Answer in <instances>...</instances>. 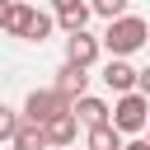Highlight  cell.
<instances>
[{
    "label": "cell",
    "instance_id": "obj_1",
    "mask_svg": "<svg viewBox=\"0 0 150 150\" xmlns=\"http://www.w3.org/2000/svg\"><path fill=\"white\" fill-rule=\"evenodd\" d=\"M145 42H150V23H145V19H136V14H127V19L108 23V33H103V47H108L112 56H131V52H141Z\"/></svg>",
    "mask_w": 150,
    "mask_h": 150
},
{
    "label": "cell",
    "instance_id": "obj_2",
    "mask_svg": "<svg viewBox=\"0 0 150 150\" xmlns=\"http://www.w3.org/2000/svg\"><path fill=\"white\" fill-rule=\"evenodd\" d=\"M66 112H75V103H70L61 89H33V94L23 98V117L38 122V127H47V122H56V117H66Z\"/></svg>",
    "mask_w": 150,
    "mask_h": 150
},
{
    "label": "cell",
    "instance_id": "obj_3",
    "mask_svg": "<svg viewBox=\"0 0 150 150\" xmlns=\"http://www.w3.org/2000/svg\"><path fill=\"white\" fill-rule=\"evenodd\" d=\"M112 127L127 136V131H150V98L145 94H122L112 103Z\"/></svg>",
    "mask_w": 150,
    "mask_h": 150
},
{
    "label": "cell",
    "instance_id": "obj_4",
    "mask_svg": "<svg viewBox=\"0 0 150 150\" xmlns=\"http://www.w3.org/2000/svg\"><path fill=\"white\" fill-rule=\"evenodd\" d=\"M136 80H141V70L127 61V56H112L108 66H103V84L122 98V94H136Z\"/></svg>",
    "mask_w": 150,
    "mask_h": 150
},
{
    "label": "cell",
    "instance_id": "obj_5",
    "mask_svg": "<svg viewBox=\"0 0 150 150\" xmlns=\"http://www.w3.org/2000/svg\"><path fill=\"white\" fill-rule=\"evenodd\" d=\"M98 52H103V38H94V33H70L66 38V61H75L84 70L98 61Z\"/></svg>",
    "mask_w": 150,
    "mask_h": 150
},
{
    "label": "cell",
    "instance_id": "obj_6",
    "mask_svg": "<svg viewBox=\"0 0 150 150\" xmlns=\"http://www.w3.org/2000/svg\"><path fill=\"white\" fill-rule=\"evenodd\" d=\"M33 19H38V9H33V5H23V0H9V5L0 9V28H5V33H14V38H28Z\"/></svg>",
    "mask_w": 150,
    "mask_h": 150
},
{
    "label": "cell",
    "instance_id": "obj_7",
    "mask_svg": "<svg viewBox=\"0 0 150 150\" xmlns=\"http://www.w3.org/2000/svg\"><path fill=\"white\" fill-rule=\"evenodd\" d=\"M52 89H61L70 103H80V98H84V89H89V75H84V66L66 61V66L56 70V84H52Z\"/></svg>",
    "mask_w": 150,
    "mask_h": 150
},
{
    "label": "cell",
    "instance_id": "obj_8",
    "mask_svg": "<svg viewBox=\"0 0 150 150\" xmlns=\"http://www.w3.org/2000/svg\"><path fill=\"white\" fill-rule=\"evenodd\" d=\"M75 117H80V127L89 131V127H103V122H112V108H108L103 98H89V94H84V98L75 103Z\"/></svg>",
    "mask_w": 150,
    "mask_h": 150
},
{
    "label": "cell",
    "instance_id": "obj_9",
    "mask_svg": "<svg viewBox=\"0 0 150 150\" xmlns=\"http://www.w3.org/2000/svg\"><path fill=\"white\" fill-rule=\"evenodd\" d=\"M84 150H127V141H122V131L112 122H103V127H89L84 131Z\"/></svg>",
    "mask_w": 150,
    "mask_h": 150
},
{
    "label": "cell",
    "instance_id": "obj_10",
    "mask_svg": "<svg viewBox=\"0 0 150 150\" xmlns=\"http://www.w3.org/2000/svg\"><path fill=\"white\" fill-rule=\"evenodd\" d=\"M75 131H80V117H75V112H66V117L47 122V141H52V150H66V145H75Z\"/></svg>",
    "mask_w": 150,
    "mask_h": 150
},
{
    "label": "cell",
    "instance_id": "obj_11",
    "mask_svg": "<svg viewBox=\"0 0 150 150\" xmlns=\"http://www.w3.org/2000/svg\"><path fill=\"white\" fill-rule=\"evenodd\" d=\"M9 150H52V141H47V127H38V122H23V127H19V136L9 141Z\"/></svg>",
    "mask_w": 150,
    "mask_h": 150
},
{
    "label": "cell",
    "instance_id": "obj_12",
    "mask_svg": "<svg viewBox=\"0 0 150 150\" xmlns=\"http://www.w3.org/2000/svg\"><path fill=\"white\" fill-rule=\"evenodd\" d=\"M89 14H94V5H89V0H84V5H75V9H61V14H56V28H66V38H70V33H84Z\"/></svg>",
    "mask_w": 150,
    "mask_h": 150
},
{
    "label": "cell",
    "instance_id": "obj_13",
    "mask_svg": "<svg viewBox=\"0 0 150 150\" xmlns=\"http://www.w3.org/2000/svg\"><path fill=\"white\" fill-rule=\"evenodd\" d=\"M23 122H28L23 112H14V108H0V141H14Z\"/></svg>",
    "mask_w": 150,
    "mask_h": 150
},
{
    "label": "cell",
    "instance_id": "obj_14",
    "mask_svg": "<svg viewBox=\"0 0 150 150\" xmlns=\"http://www.w3.org/2000/svg\"><path fill=\"white\" fill-rule=\"evenodd\" d=\"M94 5V14H103L108 23H117V19H127V5L131 0H89Z\"/></svg>",
    "mask_w": 150,
    "mask_h": 150
},
{
    "label": "cell",
    "instance_id": "obj_15",
    "mask_svg": "<svg viewBox=\"0 0 150 150\" xmlns=\"http://www.w3.org/2000/svg\"><path fill=\"white\" fill-rule=\"evenodd\" d=\"M52 28H56V14H38V19H33V28H28V42H38V47H42V42L52 38Z\"/></svg>",
    "mask_w": 150,
    "mask_h": 150
},
{
    "label": "cell",
    "instance_id": "obj_16",
    "mask_svg": "<svg viewBox=\"0 0 150 150\" xmlns=\"http://www.w3.org/2000/svg\"><path fill=\"white\" fill-rule=\"evenodd\" d=\"M136 94H145V98H150V66H145V70H141V80H136Z\"/></svg>",
    "mask_w": 150,
    "mask_h": 150
},
{
    "label": "cell",
    "instance_id": "obj_17",
    "mask_svg": "<svg viewBox=\"0 0 150 150\" xmlns=\"http://www.w3.org/2000/svg\"><path fill=\"white\" fill-rule=\"evenodd\" d=\"M75 5H84V0H52V14H61V9H75Z\"/></svg>",
    "mask_w": 150,
    "mask_h": 150
},
{
    "label": "cell",
    "instance_id": "obj_18",
    "mask_svg": "<svg viewBox=\"0 0 150 150\" xmlns=\"http://www.w3.org/2000/svg\"><path fill=\"white\" fill-rule=\"evenodd\" d=\"M127 150H150V141L141 136V141H127Z\"/></svg>",
    "mask_w": 150,
    "mask_h": 150
},
{
    "label": "cell",
    "instance_id": "obj_19",
    "mask_svg": "<svg viewBox=\"0 0 150 150\" xmlns=\"http://www.w3.org/2000/svg\"><path fill=\"white\" fill-rule=\"evenodd\" d=\"M145 141H150V131H145Z\"/></svg>",
    "mask_w": 150,
    "mask_h": 150
},
{
    "label": "cell",
    "instance_id": "obj_20",
    "mask_svg": "<svg viewBox=\"0 0 150 150\" xmlns=\"http://www.w3.org/2000/svg\"><path fill=\"white\" fill-rule=\"evenodd\" d=\"M66 150H75V145H66Z\"/></svg>",
    "mask_w": 150,
    "mask_h": 150
}]
</instances>
